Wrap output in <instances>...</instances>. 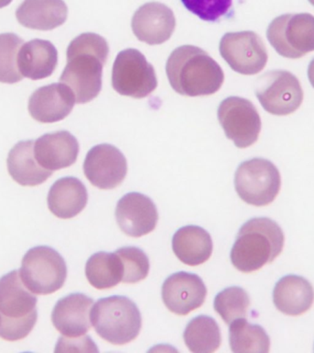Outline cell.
Listing matches in <instances>:
<instances>
[{
  "mask_svg": "<svg viewBox=\"0 0 314 353\" xmlns=\"http://www.w3.org/2000/svg\"><path fill=\"white\" fill-rule=\"evenodd\" d=\"M109 52L107 41L96 33H82L69 44L67 65L60 81L71 88L76 103H87L101 93L102 74Z\"/></svg>",
  "mask_w": 314,
  "mask_h": 353,
  "instance_id": "cell-1",
  "label": "cell"
},
{
  "mask_svg": "<svg viewBox=\"0 0 314 353\" xmlns=\"http://www.w3.org/2000/svg\"><path fill=\"white\" fill-rule=\"evenodd\" d=\"M165 70L171 87L183 96L212 95L224 81L219 63L197 46H183L174 50Z\"/></svg>",
  "mask_w": 314,
  "mask_h": 353,
  "instance_id": "cell-2",
  "label": "cell"
},
{
  "mask_svg": "<svg viewBox=\"0 0 314 353\" xmlns=\"http://www.w3.org/2000/svg\"><path fill=\"white\" fill-rule=\"evenodd\" d=\"M285 237L280 226L266 217L253 218L242 225L231 250V261L250 273L271 263L282 252Z\"/></svg>",
  "mask_w": 314,
  "mask_h": 353,
  "instance_id": "cell-3",
  "label": "cell"
},
{
  "mask_svg": "<svg viewBox=\"0 0 314 353\" xmlns=\"http://www.w3.org/2000/svg\"><path fill=\"white\" fill-rule=\"evenodd\" d=\"M37 297L25 286L19 270L0 278V338L8 341L26 338L38 319Z\"/></svg>",
  "mask_w": 314,
  "mask_h": 353,
  "instance_id": "cell-4",
  "label": "cell"
},
{
  "mask_svg": "<svg viewBox=\"0 0 314 353\" xmlns=\"http://www.w3.org/2000/svg\"><path fill=\"white\" fill-rule=\"evenodd\" d=\"M91 324L101 338L113 345L134 341L142 328V316L129 298L114 295L101 298L91 310Z\"/></svg>",
  "mask_w": 314,
  "mask_h": 353,
  "instance_id": "cell-5",
  "label": "cell"
},
{
  "mask_svg": "<svg viewBox=\"0 0 314 353\" xmlns=\"http://www.w3.org/2000/svg\"><path fill=\"white\" fill-rule=\"evenodd\" d=\"M19 272L30 292L47 295L62 288L67 277V267L65 259L54 248L38 245L25 254Z\"/></svg>",
  "mask_w": 314,
  "mask_h": 353,
  "instance_id": "cell-6",
  "label": "cell"
},
{
  "mask_svg": "<svg viewBox=\"0 0 314 353\" xmlns=\"http://www.w3.org/2000/svg\"><path fill=\"white\" fill-rule=\"evenodd\" d=\"M266 37L281 57L299 59L314 51V16L299 13L277 17L267 28Z\"/></svg>",
  "mask_w": 314,
  "mask_h": 353,
  "instance_id": "cell-7",
  "label": "cell"
},
{
  "mask_svg": "<svg viewBox=\"0 0 314 353\" xmlns=\"http://www.w3.org/2000/svg\"><path fill=\"white\" fill-rule=\"evenodd\" d=\"M234 186L244 203L253 206L269 205L280 192V173L269 160H247L237 168Z\"/></svg>",
  "mask_w": 314,
  "mask_h": 353,
  "instance_id": "cell-8",
  "label": "cell"
},
{
  "mask_svg": "<svg viewBox=\"0 0 314 353\" xmlns=\"http://www.w3.org/2000/svg\"><path fill=\"white\" fill-rule=\"evenodd\" d=\"M112 87L121 95L145 98L157 88L156 70L139 50H123L113 65Z\"/></svg>",
  "mask_w": 314,
  "mask_h": 353,
  "instance_id": "cell-9",
  "label": "cell"
},
{
  "mask_svg": "<svg viewBox=\"0 0 314 353\" xmlns=\"http://www.w3.org/2000/svg\"><path fill=\"white\" fill-rule=\"evenodd\" d=\"M255 94L264 110L273 115L291 114L299 109L303 101L299 79L286 70L267 72L259 77Z\"/></svg>",
  "mask_w": 314,
  "mask_h": 353,
  "instance_id": "cell-10",
  "label": "cell"
},
{
  "mask_svg": "<svg viewBox=\"0 0 314 353\" xmlns=\"http://www.w3.org/2000/svg\"><path fill=\"white\" fill-rule=\"evenodd\" d=\"M218 119L228 139L238 148H247L258 141L261 118L255 105L241 97H229L218 108Z\"/></svg>",
  "mask_w": 314,
  "mask_h": 353,
  "instance_id": "cell-11",
  "label": "cell"
},
{
  "mask_svg": "<svg viewBox=\"0 0 314 353\" xmlns=\"http://www.w3.org/2000/svg\"><path fill=\"white\" fill-rule=\"evenodd\" d=\"M220 52L233 71L247 76L260 73L269 60L260 36L249 30L226 33L220 40Z\"/></svg>",
  "mask_w": 314,
  "mask_h": 353,
  "instance_id": "cell-12",
  "label": "cell"
},
{
  "mask_svg": "<svg viewBox=\"0 0 314 353\" xmlns=\"http://www.w3.org/2000/svg\"><path fill=\"white\" fill-rule=\"evenodd\" d=\"M83 168L90 183L101 190H112L123 183L128 170L125 156L109 143L91 148Z\"/></svg>",
  "mask_w": 314,
  "mask_h": 353,
  "instance_id": "cell-13",
  "label": "cell"
},
{
  "mask_svg": "<svg viewBox=\"0 0 314 353\" xmlns=\"http://www.w3.org/2000/svg\"><path fill=\"white\" fill-rule=\"evenodd\" d=\"M206 296V285L194 273H174L163 283V301L168 310L178 316H187L200 308Z\"/></svg>",
  "mask_w": 314,
  "mask_h": 353,
  "instance_id": "cell-14",
  "label": "cell"
},
{
  "mask_svg": "<svg viewBox=\"0 0 314 353\" xmlns=\"http://www.w3.org/2000/svg\"><path fill=\"white\" fill-rule=\"evenodd\" d=\"M116 221L127 236L140 237L156 228L158 212L150 198L142 193L129 192L118 201Z\"/></svg>",
  "mask_w": 314,
  "mask_h": 353,
  "instance_id": "cell-15",
  "label": "cell"
},
{
  "mask_svg": "<svg viewBox=\"0 0 314 353\" xmlns=\"http://www.w3.org/2000/svg\"><path fill=\"white\" fill-rule=\"evenodd\" d=\"M176 28L172 10L159 2L146 3L132 19V29L138 40L157 46L169 40Z\"/></svg>",
  "mask_w": 314,
  "mask_h": 353,
  "instance_id": "cell-16",
  "label": "cell"
},
{
  "mask_svg": "<svg viewBox=\"0 0 314 353\" xmlns=\"http://www.w3.org/2000/svg\"><path fill=\"white\" fill-rule=\"evenodd\" d=\"M76 97L63 83L44 85L32 93L29 99L30 114L39 123H52L70 114Z\"/></svg>",
  "mask_w": 314,
  "mask_h": 353,
  "instance_id": "cell-17",
  "label": "cell"
},
{
  "mask_svg": "<svg viewBox=\"0 0 314 353\" xmlns=\"http://www.w3.org/2000/svg\"><path fill=\"white\" fill-rule=\"evenodd\" d=\"M92 298L76 292L61 298L54 305L52 322L61 334L66 336L85 335L91 327Z\"/></svg>",
  "mask_w": 314,
  "mask_h": 353,
  "instance_id": "cell-18",
  "label": "cell"
},
{
  "mask_svg": "<svg viewBox=\"0 0 314 353\" xmlns=\"http://www.w3.org/2000/svg\"><path fill=\"white\" fill-rule=\"evenodd\" d=\"M78 153V141L67 131L43 134L34 142V156L39 165L52 172L71 167Z\"/></svg>",
  "mask_w": 314,
  "mask_h": 353,
  "instance_id": "cell-19",
  "label": "cell"
},
{
  "mask_svg": "<svg viewBox=\"0 0 314 353\" xmlns=\"http://www.w3.org/2000/svg\"><path fill=\"white\" fill-rule=\"evenodd\" d=\"M273 302L281 313L288 316H300L313 305V287L302 276H284L275 284Z\"/></svg>",
  "mask_w": 314,
  "mask_h": 353,
  "instance_id": "cell-20",
  "label": "cell"
},
{
  "mask_svg": "<svg viewBox=\"0 0 314 353\" xmlns=\"http://www.w3.org/2000/svg\"><path fill=\"white\" fill-rule=\"evenodd\" d=\"M87 200V188L83 182L74 176H65L52 184L47 203L55 216L61 219H70L85 209Z\"/></svg>",
  "mask_w": 314,
  "mask_h": 353,
  "instance_id": "cell-21",
  "label": "cell"
},
{
  "mask_svg": "<svg viewBox=\"0 0 314 353\" xmlns=\"http://www.w3.org/2000/svg\"><path fill=\"white\" fill-rule=\"evenodd\" d=\"M57 63L58 52L51 41L34 39L23 43L19 49V70L27 79H46L54 73Z\"/></svg>",
  "mask_w": 314,
  "mask_h": 353,
  "instance_id": "cell-22",
  "label": "cell"
},
{
  "mask_svg": "<svg viewBox=\"0 0 314 353\" xmlns=\"http://www.w3.org/2000/svg\"><path fill=\"white\" fill-rule=\"evenodd\" d=\"M68 8L63 0H24L16 11L22 26L39 30H51L65 23Z\"/></svg>",
  "mask_w": 314,
  "mask_h": 353,
  "instance_id": "cell-23",
  "label": "cell"
},
{
  "mask_svg": "<svg viewBox=\"0 0 314 353\" xmlns=\"http://www.w3.org/2000/svg\"><path fill=\"white\" fill-rule=\"evenodd\" d=\"M7 164L11 178L21 186H37L52 175V171L45 170L36 160L32 140L16 143L8 153Z\"/></svg>",
  "mask_w": 314,
  "mask_h": 353,
  "instance_id": "cell-24",
  "label": "cell"
},
{
  "mask_svg": "<svg viewBox=\"0 0 314 353\" xmlns=\"http://www.w3.org/2000/svg\"><path fill=\"white\" fill-rule=\"evenodd\" d=\"M172 248L179 261L189 266H198L211 258L213 243L211 234L197 225L179 228L174 234Z\"/></svg>",
  "mask_w": 314,
  "mask_h": 353,
  "instance_id": "cell-25",
  "label": "cell"
},
{
  "mask_svg": "<svg viewBox=\"0 0 314 353\" xmlns=\"http://www.w3.org/2000/svg\"><path fill=\"white\" fill-rule=\"evenodd\" d=\"M185 344L191 352L211 353L216 352L222 343L219 325L208 316H198L187 324L184 331Z\"/></svg>",
  "mask_w": 314,
  "mask_h": 353,
  "instance_id": "cell-26",
  "label": "cell"
},
{
  "mask_svg": "<svg viewBox=\"0 0 314 353\" xmlns=\"http://www.w3.org/2000/svg\"><path fill=\"white\" fill-rule=\"evenodd\" d=\"M123 270L116 253L93 254L85 264V277L96 289L113 288L123 281Z\"/></svg>",
  "mask_w": 314,
  "mask_h": 353,
  "instance_id": "cell-27",
  "label": "cell"
},
{
  "mask_svg": "<svg viewBox=\"0 0 314 353\" xmlns=\"http://www.w3.org/2000/svg\"><path fill=\"white\" fill-rule=\"evenodd\" d=\"M229 341L231 352L267 353L270 339L261 325L251 324L247 319L234 320L230 324Z\"/></svg>",
  "mask_w": 314,
  "mask_h": 353,
  "instance_id": "cell-28",
  "label": "cell"
},
{
  "mask_svg": "<svg viewBox=\"0 0 314 353\" xmlns=\"http://www.w3.org/2000/svg\"><path fill=\"white\" fill-rule=\"evenodd\" d=\"M249 305V295L238 286L222 290L214 299L215 311L227 325H230L234 320L245 319Z\"/></svg>",
  "mask_w": 314,
  "mask_h": 353,
  "instance_id": "cell-29",
  "label": "cell"
},
{
  "mask_svg": "<svg viewBox=\"0 0 314 353\" xmlns=\"http://www.w3.org/2000/svg\"><path fill=\"white\" fill-rule=\"evenodd\" d=\"M23 43L15 33L0 34V82L14 84L23 79L18 66V54Z\"/></svg>",
  "mask_w": 314,
  "mask_h": 353,
  "instance_id": "cell-30",
  "label": "cell"
},
{
  "mask_svg": "<svg viewBox=\"0 0 314 353\" xmlns=\"http://www.w3.org/2000/svg\"><path fill=\"white\" fill-rule=\"evenodd\" d=\"M121 259L123 266L124 283H137L145 280L150 270L147 255L140 248L124 247L115 252Z\"/></svg>",
  "mask_w": 314,
  "mask_h": 353,
  "instance_id": "cell-31",
  "label": "cell"
},
{
  "mask_svg": "<svg viewBox=\"0 0 314 353\" xmlns=\"http://www.w3.org/2000/svg\"><path fill=\"white\" fill-rule=\"evenodd\" d=\"M189 12L204 21L220 22L233 16V0H181Z\"/></svg>",
  "mask_w": 314,
  "mask_h": 353,
  "instance_id": "cell-32",
  "label": "cell"
},
{
  "mask_svg": "<svg viewBox=\"0 0 314 353\" xmlns=\"http://www.w3.org/2000/svg\"><path fill=\"white\" fill-rule=\"evenodd\" d=\"M71 350H77V352H98V347L94 343L90 336H85L82 339H65L61 336L59 341L57 342L55 352H71Z\"/></svg>",
  "mask_w": 314,
  "mask_h": 353,
  "instance_id": "cell-33",
  "label": "cell"
},
{
  "mask_svg": "<svg viewBox=\"0 0 314 353\" xmlns=\"http://www.w3.org/2000/svg\"><path fill=\"white\" fill-rule=\"evenodd\" d=\"M308 77L311 85L314 88V58L308 66Z\"/></svg>",
  "mask_w": 314,
  "mask_h": 353,
  "instance_id": "cell-34",
  "label": "cell"
},
{
  "mask_svg": "<svg viewBox=\"0 0 314 353\" xmlns=\"http://www.w3.org/2000/svg\"><path fill=\"white\" fill-rule=\"evenodd\" d=\"M12 2V0H0V8L7 7Z\"/></svg>",
  "mask_w": 314,
  "mask_h": 353,
  "instance_id": "cell-35",
  "label": "cell"
},
{
  "mask_svg": "<svg viewBox=\"0 0 314 353\" xmlns=\"http://www.w3.org/2000/svg\"><path fill=\"white\" fill-rule=\"evenodd\" d=\"M311 5L314 6V0H308Z\"/></svg>",
  "mask_w": 314,
  "mask_h": 353,
  "instance_id": "cell-36",
  "label": "cell"
}]
</instances>
